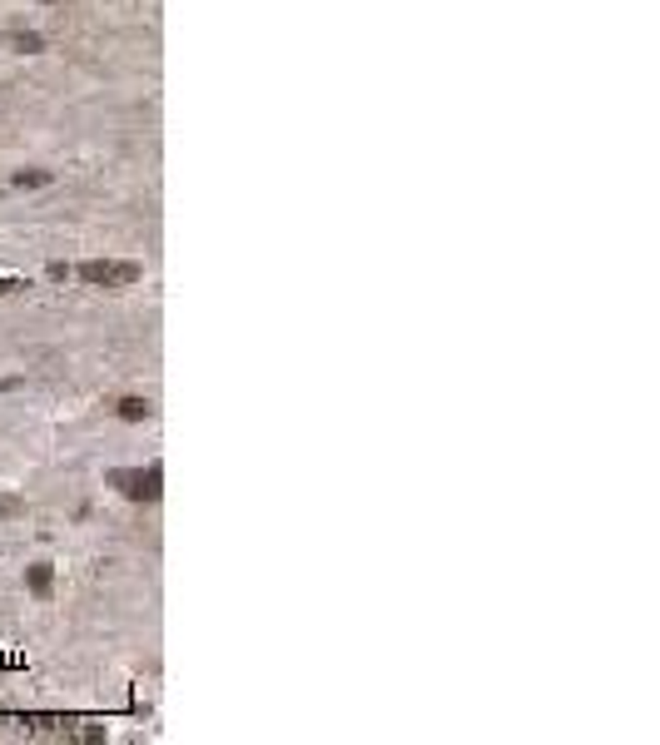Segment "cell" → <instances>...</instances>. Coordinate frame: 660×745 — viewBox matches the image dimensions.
Segmentation results:
<instances>
[{"instance_id": "1", "label": "cell", "mask_w": 660, "mask_h": 745, "mask_svg": "<svg viewBox=\"0 0 660 745\" xmlns=\"http://www.w3.org/2000/svg\"><path fill=\"white\" fill-rule=\"evenodd\" d=\"M110 482L125 497H135V502H154V497H159V468H150V472H110Z\"/></svg>"}, {"instance_id": "4", "label": "cell", "mask_w": 660, "mask_h": 745, "mask_svg": "<svg viewBox=\"0 0 660 745\" xmlns=\"http://www.w3.org/2000/svg\"><path fill=\"white\" fill-rule=\"evenodd\" d=\"M50 169H15V179H11V184H15V190H35V184H50Z\"/></svg>"}, {"instance_id": "8", "label": "cell", "mask_w": 660, "mask_h": 745, "mask_svg": "<svg viewBox=\"0 0 660 745\" xmlns=\"http://www.w3.org/2000/svg\"><path fill=\"white\" fill-rule=\"evenodd\" d=\"M40 5H60V0H40Z\"/></svg>"}, {"instance_id": "7", "label": "cell", "mask_w": 660, "mask_h": 745, "mask_svg": "<svg viewBox=\"0 0 660 745\" xmlns=\"http://www.w3.org/2000/svg\"><path fill=\"white\" fill-rule=\"evenodd\" d=\"M15 512H26V507L15 502V497H5V502H0V517H15Z\"/></svg>"}, {"instance_id": "6", "label": "cell", "mask_w": 660, "mask_h": 745, "mask_svg": "<svg viewBox=\"0 0 660 745\" xmlns=\"http://www.w3.org/2000/svg\"><path fill=\"white\" fill-rule=\"evenodd\" d=\"M120 417H125V423H144V417H150V403H144V398H125V403H120Z\"/></svg>"}, {"instance_id": "5", "label": "cell", "mask_w": 660, "mask_h": 745, "mask_svg": "<svg viewBox=\"0 0 660 745\" xmlns=\"http://www.w3.org/2000/svg\"><path fill=\"white\" fill-rule=\"evenodd\" d=\"M11 45H15L20 55H40V50H45V40H40L35 30H15V35H11Z\"/></svg>"}, {"instance_id": "2", "label": "cell", "mask_w": 660, "mask_h": 745, "mask_svg": "<svg viewBox=\"0 0 660 745\" xmlns=\"http://www.w3.org/2000/svg\"><path fill=\"white\" fill-rule=\"evenodd\" d=\"M85 283H105V289H120V283H135L139 268L135 264H80L75 268Z\"/></svg>"}, {"instance_id": "3", "label": "cell", "mask_w": 660, "mask_h": 745, "mask_svg": "<svg viewBox=\"0 0 660 745\" xmlns=\"http://www.w3.org/2000/svg\"><path fill=\"white\" fill-rule=\"evenodd\" d=\"M26 586L35 596H50V586H55V567L50 562H35V567H26Z\"/></svg>"}]
</instances>
